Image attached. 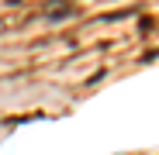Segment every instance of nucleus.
<instances>
[{
  "instance_id": "obj_1",
  "label": "nucleus",
  "mask_w": 159,
  "mask_h": 155,
  "mask_svg": "<svg viewBox=\"0 0 159 155\" xmlns=\"http://www.w3.org/2000/svg\"><path fill=\"white\" fill-rule=\"evenodd\" d=\"M62 17H69V4H56L48 11V21H62Z\"/></svg>"
}]
</instances>
